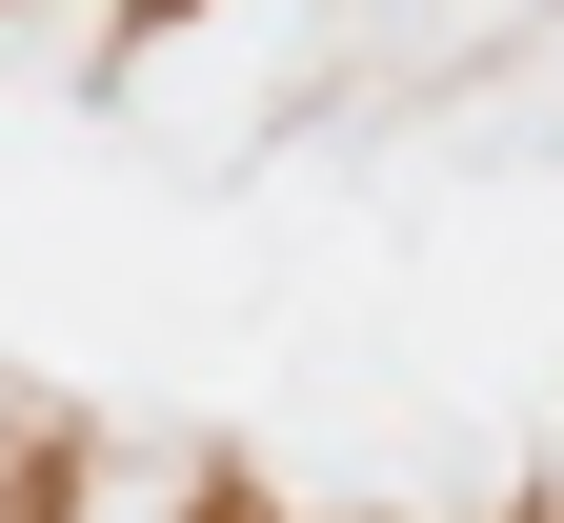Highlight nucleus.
<instances>
[{
  "mask_svg": "<svg viewBox=\"0 0 564 523\" xmlns=\"http://www.w3.org/2000/svg\"><path fill=\"white\" fill-rule=\"evenodd\" d=\"M41 523H121V503H61V464H41ZM162 523H242V503H223V483H182Z\"/></svg>",
  "mask_w": 564,
  "mask_h": 523,
  "instance_id": "f257e3e1",
  "label": "nucleus"
}]
</instances>
